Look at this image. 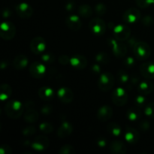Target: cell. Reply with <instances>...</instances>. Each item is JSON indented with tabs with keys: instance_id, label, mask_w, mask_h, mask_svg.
Returning <instances> with one entry per match:
<instances>
[{
	"instance_id": "1",
	"label": "cell",
	"mask_w": 154,
	"mask_h": 154,
	"mask_svg": "<svg viewBox=\"0 0 154 154\" xmlns=\"http://www.w3.org/2000/svg\"><path fill=\"white\" fill-rule=\"evenodd\" d=\"M24 105L20 101L10 100L5 106V112L6 115L11 119H17L22 116L24 111Z\"/></svg>"
},
{
	"instance_id": "2",
	"label": "cell",
	"mask_w": 154,
	"mask_h": 154,
	"mask_svg": "<svg viewBox=\"0 0 154 154\" xmlns=\"http://www.w3.org/2000/svg\"><path fill=\"white\" fill-rule=\"evenodd\" d=\"M134 54L139 60H147L151 54V48L150 45L144 42H138L133 48Z\"/></svg>"
},
{
	"instance_id": "3",
	"label": "cell",
	"mask_w": 154,
	"mask_h": 154,
	"mask_svg": "<svg viewBox=\"0 0 154 154\" xmlns=\"http://www.w3.org/2000/svg\"><path fill=\"white\" fill-rule=\"evenodd\" d=\"M115 84L114 75L111 72H104L101 74L98 81V87L102 91H108L111 90Z\"/></svg>"
},
{
	"instance_id": "4",
	"label": "cell",
	"mask_w": 154,
	"mask_h": 154,
	"mask_svg": "<svg viewBox=\"0 0 154 154\" xmlns=\"http://www.w3.org/2000/svg\"><path fill=\"white\" fill-rule=\"evenodd\" d=\"M108 43L111 46L112 52L117 57H123L126 55L127 53V46L121 41L117 40V38H109Z\"/></svg>"
},
{
	"instance_id": "5",
	"label": "cell",
	"mask_w": 154,
	"mask_h": 154,
	"mask_svg": "<svg viewBox=\"0 0 154 154\" xmlns=\"http://www.w3.org/2000/svg\"><path fill=\"white\" fill-rule=\"evenodd\" d=\"M111 99H112L113 103L117 106H123L127 103V92L122 87H117L113 91L112 95H111Z\"/></svg>"
},
{
	"instance_id": "6",
	"label": "cell",
	"mask_w": 154,
	"mask_h": 154,
	"mask_svg": "<svg viewBox=\"0 0 154 154\" xmlns=\"http://www.w3.org/2000/svg\"><path fill=\"white\" fill-rule=\"evenodd\" d=\"M16 34V27L10 21H4L1 24L0 35L4 40H11Z\"/></svg>"
},
{
	"instance_id": "7",
	"label": "cell",
	"mask_w": 154,
	"mask_h": 154,
	"mask_svg": "<svg viewBox=\"0 0 154 154\" xmlns=\"http://www.w3.org/2000/svg\"><path fill=\"white\" fill-rule=\"evenodd\" d=\"M90 31L96 35H102L106 31V23L101 18H93L89 24Z\"/></svg>"
},
{
	"instance_id": "8",
	"label": "cell",
	"mask_w": 154,
	"mask_h": 154,
	"mask_svg": "<svg viewBox=\"0 0 154 154\" xmlns=\"http://www.w3.org/2000/svg\"><path fill=\"white\" fill-rule=\"evenodd\" d=\"M114 35L117 40L124 42L128 40L131 35V29L125 24H119L114 27Z\"/></svg>"
},
{
	"instance_id": "9",
	"label": "cell",
	"mask_w": 154,
	"mask_h": 154,
	"mask_svg": "<svg viewBox=\"0 0 154 154\" xmlns=\"http://www.w3.org/2000/svg\"><path fill=\"white\" fill-rule=\"evenodd\" d=\"M50 144V141L48 137L45 135H38L32 142L31 147L36 151H44L48 148Z\"/></svg>"
},
{
	"instance_id": "10",
	"label": "cell",
	"mask_w": 154,
	"mask_h": 154,
	"mask_svg": "<svg viewBox=\"0 0 154 154\" xmlns=\"http://www.w3.org/2000/svg\"><path fill=\"white\" fill-rule=\"evenodd\" d=\"M30 49L35 54H42L46 50V42L42 37H35L30 42Z\"/></svg>"
},
{
	"instance_id": "11",
	"label": "cell",
	"mask_w": 154,
	"mask_h": 154,
	"mask_svg": "<svg viewBox=\"0 0 154 154\" xmlns=\"http://www.w3.org/2000/svg\"><path fill=\"white\" fill-rule=\"evenodd\" d=\"M29 73L33 78L36 79L42 78L46 74V67L42 63L35 62L29 66Z\"/></svg>"
},
{
	"instance_id": "12",
	"label": "cell",
	"mask_w": 154,
	"mask_h": 154,
	"mask_svg": "<svg viewBox=\"0 0 154 154\" xmlns=\"http://www.w3.org/2000/svg\"><path fill=\"white\" fill-rule=\"evenodd\" d=\"M141 17V12L136 8H131L126 10L123 14V20L128 23H135Z\"/></svg>"
},
{
	"instance_id": "13",
	"label": "cell",
	"mask_w": 154,
	"mask_h": 154,
	"mask_svg": "<svg viewBox=\"0 0 154 154\" xmlns=\"http://www.w3.org/2000/svg\"><path fill=\"white\" fill-rule=\"evenodd\" d=\"M16 11L18 16L23 19L31 17L33 14V9L26 2H21L16 6Z\"/></svg>"
},
{
	"instance_id": "14",
	"label": "cell",
	"mask_w": 154,
	"mask_h": 154,
	"mask_svg": "<svg viewBox=\"0 0 154 154\" xmlns=\"http://www.w3.org/2000/svg\"><path fill=\"white\" fill-rule=\"evenodd\" d=\"M57 96L60 102L65 104H69L73 101L74 93L68 87H61L57 92Z\"/></svg>"
},
{
	"instance_id": "15",
	"label": "cell",
	"mask_w": 154,
	"mask_h": 154,
	"mask_svg": "<svg viewBox=\"0 0 154 154\" xmlns=\"http://www.w3.org/2000/svg\"><path fill=\"white\" fill-rule=\"evenodd\" d=\"M70 64L74 69H77V70H82L87 67V60L84 56L77 54V55L71 57Z\"/></svg>"
},
{
	"instance_id": "16",
	"label": "cell",
	"mask_w": 154,
	"mask_h": 154,
	"mask_svg": "<svg viewBox=\"0 0 154 154\" xmlns=\"http://www.w3.org/2000/svg\"><path fill=\"white\" fill-rule=\"evenodd\" d=\"M140 134L137 129L135 128L129 127L128 126L126 129V133H125V139L129 144H135L139 141Z\"/></svg>"
},
{
	"instance_id": "17",
	"label": "cell",
	"mask_w": 154,
	"mask_h": 154,
	"mask_svg": "<svg viewBox=\"0 0 154 154\" xmlns=\"http://www.w3.org/2000/svg\"><path fill=\"white\" fill-rule=\"evenodd\" d=\"M140 72L141 75L147 79L154 78V63H144L140 66Z\"/></svg>"
},
{
	"instance_id": "18",
	"label": "cell",
	"mask_w": 154,
	"mask_h": 154,
	"mask_svg": "<svg viewBox=\"0 0 154 154\" xmlns=\"http://www.w3.org/2000/svg\"><path fill=\"white\" fill-rule=\"evenodd\" d=\"M66 23L67 26L73 31L79 30L82 26V23L80 17L75 14H71L68 16L66 20Z\"/></svg>"
},
{
	"instance_id": "19",
	"label": "cell",
	"mask_w": 154,
	"mask_h": 154,
	"mask_svg": "<svg viewBox=\"0 0 154 154\" xmlns=\"http://www.w3.org/2000/svg\"><path fill=\"white\" fill-rule=\"evenodd\" d=\"M113 116V110L108 105H103L97 112V117L100 121L106 122L111 119Z\"/></svg>"
},
{
	"instance_id": "20",
	"label": "cell",
	"mask_w": 154,
	"mask_h": 154,
	"mask_svg": "<svg viewBox=\"0 0 154 154\" xmlns=\"http://www.w3.org/2000/svg\"><path fill=\"white\" fill-rule=\"evenodd\" d=\"M73 132V126L69 122H64L61 124L57 131V135L60 138H65L69 136Z\"/></svg>"
},
{
	"instance_id": "21",
	"label": "cell",
	"mask_w": 154,
	"mask_h": 154,
	"mask_svg": "<svg viewBox=\"0 0 154 154\" xmlns=\"http://www.w3.org/2000/svg\"><path fill=\"white\" fill-rule=\"evenodd\" d=\"M109 150L114 154H125L127 152L126 147L122 141H114L109 144Z\"/></svg>"
},
{
	"instance_id": "22",
	"label": "cell",
	"mask_w": 154,
	"mask_h": 154,
	"mask_svg": "<svg viewBox=\"0 0 154 154\" xmlns=\"http://www.w3.org/2000/svg\"><path fill=\"white\" fill-rule=\"evenodd\" d=\"M55 93L54 90L51 87H41L38 90V96L41 99L44 101H51L54 98Z\"/></svg>"
},
{
	"instance_id": "23",
	"label": "cell",
	"mask_w": 154,
	"mask_h": 154,
	"mask_svg": "<svg viewBox=\"0 0 154 154\" xmlns=\"http://www.w3.org/2000/svg\"><path fill=\"white\" fill-rule=\"evenodd\" d=\"M29 60L26 56L20 54L17 56L13 61V66L17 70H22L27 66Z\"/></svg>"
},
{
	"instance_id": "24",
	"label": "cell",
	"mask_w": 154,
	"mask_h": 154,
	"mask_svg": "<svg viewBox=\"0 0 154 154\" xmlns=\"http://www.w3.org/2000/svg\"><path fill=\"white\" fill-rule=\"evenodd\" d=\"M153 84L150 81H141L138 86V91L140 94L146 96L150 94L153 92Z\"/></svg>"
},
{
	"instance_id": "25",
	"label": "cell",
	"mask_w": 154,
	"mask_h": 154,
	"mask_svg": "<svg viewBox=\"0 0 154 154\" xmlns=\"http://www.w3.org/2000/svg\"><path fill=\"white\" fill-rule=\"evenodd\" d=\"M39 114L37 112V111L34 109V108H30V109H27L26 111L25 114H24V120L26 123H34L38 120Z\"/></svg>"
},
{
	"instance_id": "26",
	"label": "cell",
	"mask_w": 154,
	"mask_h": 154,
	"mask_svg": "<svg viewBox=\"0 0 154 154\" xmlns=\"http://www.w3.org/2000/svg\"><path fill=\"white\" fill-rule=\"evenodd\" d=\"M126 117H127L128 120H130V121H137L141 117V109H140V108L136 106L134 107V108H129L127 112H126Z\"/></svg>"
},
{
	"instance_id": "27",
	"label": "cell",
	"mask_w": 154,
	"mask_h": 154,
	"mask_svg": "<svg viewBox=\"0 0 154 154\" xmlns=\"http://www.w3.org/2000/svg\"><path fill=\"white\" fill-rule=\"evenodd\" d=\"M12 94V89L8 84H3L0 87V99L2 102L8 100Z\"/></svg>"
},
{
	"instance_id": "28",
	"label": "cell",
	"mask_w": 154,
	"mask_h": 154,
	"mask_svg": "<svg viewBox=\"0 0 154 154\" xmlns=\"http://www.w3.org/2000/svg\"><path fill=\"white\" fill-rule=\"evenodd\" d=\"M78 13L83 17L88 18L93 15V9L89 5H81L78 8Z\"/></svg>"
},
{
	"instance_id": "29",
	"label": "cell",
	"mask_w": 154,
	"mask_h": 154,
	"mask_svg": "<svg viewBox=\"0 0 154 154\" xmlns=\"http://www.w3.org/2000/svg\"><path fill=\"white\" fill-rule=\"evenodd\" d=\"M108 131L111 135H114L115 137H119L121 135L122 129L120 125L115 123H111L108 124Z\"/></svg>"
},
{
	"instance_id": "30",
	"label": "cell",
	"mask_w": 154,
	"mask_h": 154,
	"mask_svg": "<svg viewBox=\"0 0 154 154\" xmlns=\"http://www.w3.org/2000/svg\"><path fill=\"white\" fill-rule=\"evenodd\" d=\"M96 61L99 64L106 65L109 63L110 57L105 52H99L96 56Z\"/></svg>"
},
{
	"instance_id": "31",
	"label": "cell",
	"mask_w": 154,
	"mask_h": 154,
	"mask_svg": "<svg viewBox=\"0 0 154 154\" xmlns=\"http://www.w3.org/2000/svg\"><path fill=\"white\" fill-rule=\"evenodd\" d=\"M117 78H118L119 82L123 84H126L129 83L130 76L124 70H120L117 73Z\"/></svg>"
},
{
	"instance_id": "32",
	"label": "cell",
	"mask_w": 154,
	"mask_h": 154,
	"mask_svg": "<svg viewBox=\"0 0 154 154\" xmlns=\"http://www.w3.org/2000/svg\"><path fill=\"white\" fill-rule=\"evenodd\" d=\"M42 60L45 64H53L55 62V57L51 53H43Z\"/></svg>"
},
{
	"instance_id": "33",
	"label": "cell",
	"mask_w": 154,
	"mask_h": 154,
	"mask_svg": "<svg viewBox=\"0 0 154 154\" xmlns=\"http://www.w3.org/2000/svg\"><path fill=\"white\" fill-rule=\"evenodd\" d=\"M39 129H40V130L43 133L49 134L53 132V130H54V126H53V125L51 123L45 122V123H41L40 126H39Z\"/></svg>"
},
{
	"instance_id": "34",
	"label": "cell",
	"mask_w": 154,
	"mask_h": 154,
	"mask_svg": "<svg viewBox=\"0 0 154 154\" xmlns=\"http://www.w3.org/2000/svg\"><path fill=\"white\" fill-rule=\"evenodd\" d=\"M146 99L145 96L144 95L142 94H140L138 96H136L135 99V106L138 107V108H143V107H145L146 106Z\"/></svg>"
},
{
	"instance_id": "35",
	"label": "cell",
	"mask_w": 154,
	"mask_h": 154,
	"mask_svg": "<svg viewBox=\"0 0 154 154\" xmlns=\"http://www.w3.org/2000/svg\"><path fill=\"white\" fill-rule=\"evenodd\" d=\"M144 114L150 118H154V102H151L144 107Z\"/></svg>"
},
{
	"instance_id": "36",
	"label": "cell",
	"mask_w": 154,
	"mask_h": 154,
	"mask_svg": "<svg viewBox=\"0 0 154 154\" xmlns=\"http://www.w3.org/2000/svg\"><path fill=\"white\" fill-rule=\"evenodd\" d=\"M95 11L99 16H103L107 11V7L104 3H98L95 7Z\"/></svg>"
},
{
	"instance_id": "37",
	"label": "cell",
	"mask_w": 154,
	"mask_h": 154,
	"mask_svg": "<svg viewBox=\"0 0 154 154\" xmlns=\"http://www.w3.org/2000/svg\"><path fill=\"white\" fill-rule=\"evenodd\" d=\"M75 150L72 146L69 145V144H66V145L63 146L59 150V153L60 154H75Z\"/></svg>"
},
{
	"instance_id": "38",
	"label": "cell",
	"mask_w": 154,
	"mask_h": 154,
	"mask_svg": "<svg viewBox=\"0 0 154 154\" xmlns=\"http://www.w3.org/2000/svg\"><path fill=\"white\" fill-rule=\"evenodd\" d=\"M136 4L141 8H146L150 5H154V0H135Z\"/></svg>"
},
{
	"instance_id": "39",
	"label": "cell",
	"mask_w": 154,
	"mask_h": 154,
	"mask_svg": "<svg viewBox=\"0 0 154 154\" xmlns=\"http://www.w3.org/2000/svg\"><path fill=\"white\" fill-rule=\"evenodd\" d=\"M36 133V129L32 126H29L26 127L25 129H23L22 134L23 135L26 137L32 136V135H35Z\"/></svg>"
},
{
	"instance_id": "40",
	"label": "cell",
	"mask_w": 154,
	"mask_h": 154,
	"mask_svg": "<svg viewBox=\"0 0 154 154\" xmlns=\"http://www.w3.org/2000/svg\"><path fill=\"white\" fill-rule=\"evenodd\" d=\"M142 23L144 25L147 26H150L154 23V20L150 15H146L145 17L142 18V20H141Z\"/></svg>"
},
{
	"instance_id": "41",
	"label": "cell",
	"mask_w": 154,
	"mask_h": 154,
	"mask_svg": "<svg viewBox=\"0 0 154 154\" xmlns=\"http://www.w3.org/2000/svg\"><path fill=\"white\" fill-rule=\"evenodd\" d=\"M123 64H124L126 67L132 68L135 65V60L133 57H127L126 58L124 59V60H123Z\"/></svg>"
},
{
	"instance_id": "42",
	"label": "cell",
	"mask_w": 154,
	"mask_h": 154,
	"mask_svg": "<svg viewBox=\"0 0 154 154\" xmlns=\"http://www.w3.org/2000/svg\"><path fill=\"white\" fill-rule=\"evenodd\" d=\"M53 108L51 105H45L41 108V112L44 115H49L52 113Z\"/></svg>"
},
{
	"instance_id": "43",
	"label": "cell",
	"mask_w": 154,
	"mask_h": 154,
	"mask_svg": "<svg viewBox=\"0 0 154 154\" xmlns=\"http://www.w3.org/2000/svg\"><path fill=\"white\" fill-rule=\"evenodd\" d=\"M129 84L132 86H138V84L141 83L140 81V78L137 75H133L129 78Z\"/></svg>"
},
{
	"instance_id": "44",
	"label": "cell",
	"mask_w": 154,
	"mask_h": 154,
	"mask_svg": "<svg viewBox=\"0 0 154 154\" xmlns=\"http://www.w3.org/2000/svg\"><path fill=\"white\" fill-rule=\"evenodd\" d=\"M140 129L143 132H146V131L149 130L150 127V124L147 120H143L141 123H140Z\"/></svg>"
},
{
	"instance_id": "45",
	"label": "cell",
	"mask_w": 154,
	"mask_h": 154,
	"mask_svg": "<svg viewBox=\"0 0 154 154\" xmlns=\"http://www.w3.org/2000/svg\"><path fill=\"white\" fill-rule=\"evenodd\" d=\"M71 58H69L68 56L66 55H62L59 57V62L60 64L62 65H68L70 64Z\"/></svg>"
},
{
	"instance_id": "46",
	"label": "cell",
	"mask_w": 154,
	"mask_h": 154,
	"mask_svg": "<svg viewBox=\"0 0 154 154\" xmlns=\"http://www.w3.org/2000/svg\"><path fill=\"white\" fill-rule=\"evenodd\" d=\"M12 153V150L8 145H2L0 147V153L1 154H11Z\"/></svg>"
},
{
	"instance_id": "47",
	"label": "cell",
	"mask_w": 154,
	"mask_h": 154,
	"mask_svg": "<svg viewBox=\"0 0 154 154\" xmlns=\"http://www.w3.org/2000/svg\"><path fill=\"white\" fill-rule=\"evenodd\" d=\"M75 8V2L74 1H69L66 3V9L68 11H73Z\"/></svg>"
},
{
	"instance_id": "48",
	"label": "cell",
	"mask_w": 154,
	"mask_h": 154,
	"mask_svg": "<svg viewBox=\"0 0 154 154\" xmlns=\"http://www.w3.org/2000/svg\"><path fill=\"white\" fill-rule=\"evenodd\" d=\"M96 143H97V145L99 146V147H102V148H104V147H106L107 145V141L104 138H98Z\"/></svg>"
},
{
	"instance_id": "49",
	"label": "cell",
	"mask_w": 154,
	"mask_h": 154,
	"mask_svg": "<svg viewBox=\"0 0 154 154\" xmlns=\"http://www.w3.org/2000/svg\"><path fill=\"white\" fill-rule=\"evenodd\" d=\"M91 71L95 74L101 73V66L99 64H93L91 66Z\"/></svg>"
},
{
	"instance_id": "50",
	"label": "cell",
	"mask_w": 154,
	"mask_h": 154,
	"mask_svg": "<svg viewBox=\"0 0 154 154\" xmlns=\"http://www.w3.org/2000/svg\"><path fill=\"white\" fill-rule=\"evenodd\" d=\"M127 41H128L127 42L128 45H129L131 48H133L134 47H135V45L137 44V42H138V41H137V39L135 38V37H132L131 38H129Z\"/></svg>"
},
{
	"instance_id": "51",
	"label": "cell",
	"mask_w": 154,
	"mask_h": 154,
	"mask_svg": "<svg viewBox=\"0 0 154 154\" xmlns=\"http://www.w3.org/2000/svg\"><path fill=\"white\" fill-rule=\"evenodd\" d=\"M12 14V11L9 8H6L2 10V17L4 18H8Z\"/></svg>"
},
{
	"instance_id": "52",
	"label": "cell",
	"mask_w": 154,
	"mask_h": 154,
	"mask_svg": "<svg viewBox=\"0 0 154 154\" xmlns=\"http://www.w3.org/2000/svg\"><path fill=\"white\" fill-rule=\"evenodd\" d=\"M24 107H25V108L26 110L30 109V108H34L35 104L32 101L29 100V101H26V102H25V104H24Z\"/></svg>"
}]
</instances>
